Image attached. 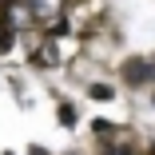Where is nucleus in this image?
<instances>
[{"instance_id":"nucleus-3","label":"nucleus","mask_w":155,"mask_h":155,"mask_svg":"<svg viewBox=\"0 0 155 155\" xmlns=\"http://www.w3.org/2000/svg\"><path fill=\"white\" fill-rule=\"evenodd\" d=\"M60 123H64V127L76 123V107H72V104H60Z\"/></svg>"},{"instance_id":"nucleus-7","label":"nucleus","mask_w":155,"mask_h":155,"mask_svg":"<svg viewBox=\"0 0 155 155\" xmlns=\"http://www.w3.org/2000/svg\"><path fill=\"white\" fill-rule=\"evenodd\" d=\"M151 155H155V147H151Z\"/></svg>"},{"instance_id":"nucleus-4","label":"nucleus","mask_w":155,"mask_h":155,"mask_svg":"<svg viewBox=\"0 0 155 155\" xmlns=\"http://www.w3.org/2000/svg\"><path fill=\"white\" fill-rule=\"evenodd\" d=\"M91 96H96V100H111V87H104V84H96V87H91Z\"/></svg>"},{"instance_id":"nucleus-5","label":"nucleus","mask_w":155,"mask_h":155,"mask_svg":"<svg viewBox=\"0 0 155 155\" xmlns=\"http://www.w3.org/2000/svg\"><path fill=\"white\" fill-rule=\"evenodd\" d=\"M8 44H12V32H8V28H0V52H8Z\"/></svg>"},{"instance_id":"nucleus-2","label":"nucleus","mask_w":155,"mask_h":155,"mask_svg":"<svg viewBox=\"0 0 155 155\" xmlns=\"http://www.w3.org/2000/svg\"><path fill=\"white\" fill-rule=\"evenodd\" d=\"M28 12H32L36 20H56V16H60V0H32Z\"/></svg>"},{"instance_id":"nucleus-6","label":"nucleus","mask_w":155,"mask_h":155,"mask_svg":"<svg viewBox=\"0 0 155 155\" xmlns=\"http://www.w3.org/2000/svg\"><path fill=\"white\" fill-rule=\"evenodd\" d=\"M0 12H4V4H0Z\"/></svg>"},{"instance_id":"nucleus-1","label":"nucleus","mask_w":155,"mask_h":155,"mask_svg":"<svg viewBox=\"0 0 155 155\" xmlns=\"http://www.w3.org/2000/svg\"><path fill=\"white\" fill-rule=\"evenodd\" d=\"M119 76L127 80L131 87H143L147 80H155V64H151V60H123V68H119Z\"/></svg>"}]
</instances>
